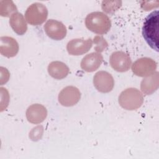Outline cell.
Listing matches in <instances>:
<instances>
[{"instance_id":"cell-1","label":"cell","mask_w":159,"mask_h":159,"mask_svg":"<svg viewBox=\"0 0 159 159\" xmlns=\"http://www.w3.org/2000/svg\"><path fill=\"white\" fill-rule=\"evenodd\" d=\"M142 35L148 45L158 51V11L151 12L145 19L142 27Z\"/></svg>"},{"instance_id":"cell-2","label":"cell","mask_w":159,"mask_h":159,"mask_svg":"<svg viewBox=\"0 0 159 159\" xmlns=\"http://www.w3.org/2000/svg\"><path fill=\"white\" fill-rule=\"evenodd\" d=\"M85 25L88 29L97 34H106L111 29V22L109 17L102 12H93L87 15Z\"/></svg>"},{"instance_id":"cell-3","label":"cell","mask_w":159,"mask_h":159,"mask_svg":"<svg viewBox=\"0 0 159 159\" xmlns=\"http://www.w3.org/2000/svg\"><path fill=\"white\" fill-rule=\"evenodd\" d=\"M143 102V94L137 88H127L123 91L119 96L120 106L126 110H136L141 107Z\"/></svg>"},{"instance_id":"cell-4","label":"cell","mask_w":159,"mask_h":159,"mask_svg":"<svg viewBox=\"0 0 159 159\" xmlns=\"http://www.w3.org/2000/svg\"><path fill=\"white\" fill-rule=\"evenodd\" d=\"M48 16V10L46 6L40 2L32 4L26 10L25 17L27 22L32 25H39L43 24Z\"/></svg>"},{"instance_id":"cell-5","label":"cell","mask_w":159,"mask_h":159,"mask_svg":"<svg viewBox=\"0 0 159 159\" xmlns=\"http://www.w3.org/2000/svg\"><path fill=\"white\" fill-rule=\"evenodd\" d=\"M157 66V63L153 59L143 57L137 60L134 63L132 70L134 75L138 76L147 77L154 73Z\"/></svg>"},{"instance_id":"cell-6","label":"cell","mask_w":159,"mask_h":159,"mask_svg":"<svg viewBox=\"0 0 159 159\" xmlns=\"http://www.w3.org/2000/svg\"><path fill=\"white\" fill-rule=\"evenodd\" d=\"M93 84L98 91L106 93L113 89L114 80L109 73L105 71H99L93 77Z\"/></svg>"},{"instance_id":"cell-7","label":"cell","mask_w":159,"mask_h":159,"mask_svg":"<svg viewBox=\"0 0 159 159\" xmlns=\"http://www.w3.org/2000/svg\"><path fill=\"white\" fill-rule=\"evenodd\" d=\"M109 62L111 67L118 72L128 71L132 64L129 55L122 51L113 52L111 55Z\"/></svg>"},{"instance_id":"cell-8","label":"cell","mask_w":159,"mask_h":159,"mask_svg":"<svg viewBox=\"0 0 159 159\" xmlns=\"http://www.w3.org/2000/svg\"><path fill=\"white\" fill-rule=\"evenodd\" d=\"M81 93L79 89L73 86L64 88L58 94V101L63 106L70 107L75 105L80 99Z\"/></svg>"},{"instance_id":"cell-9","label":"cell","mask_w":159,"mask_h":159,"mask_svg":"<svg viewBox=\"0 0 159 159\" xmlns=\"http://www.w3.org/2000/svg\"><path fill=\"white\" fill-rule=\"evenodd\" d=\"M46 34L52 39L60 40L66 35V28L61 22L54 19H49L44 25Z\"/></svg>"},{"instance_id":"cell-10","label":"cell","mask_w":159,"mask_h":159,"mask_svg":"<svg viewBox=\"0 0 159 159\" xmlns=\"http://www.w3.org/2000/svg\"><path fill=\"white\" fill-rule=\"evenodd\" d=\"M93 45L91 39L84 40L75 39L69 41L66 45V50L70 55H81L88 52Z\"/></svg>"},{"instance_id":"cell-11","label":"cell","mask_w":159,"mask_h":159,"mask_svg":"<svg viewBox=\"0 0 159 159\" xmlns=\"http://www.w3.org/2000/svg\"><path fill=\"white\" fill-rule=\"evenodd\" d=\"M25 115L29 122L37 124L42 122L45 119L47 116V111L43 105L34 104L27 108Z\"/></svg>"},{"instance_id":"cell-12","label":"cell","mask_w":159,"mask_h":159,"mask_svg":"<svg viewBox=\"0 0 159 159\" xmlns=\"http://www.w3.org/2000/svg\"><path fill=\"white\" fill-rule=\"evenodd\" d=\"M103 61L102 55L98 52L86 55L81 60V68L86 72H93L98 69Z\"/></svg>"},{"instance_id":"cell-13","label":"cell","mask_w":159,"mask_h":159,"mask_svg":"<svg viewBox=\"0 0 159 159\" xmlns=\"http://www.w3.org/2000/svg\"><path fill=\"white\" fill-rule=\"evenodd\" d=\"M0 52L7 58L13 57L19 52V44L12 37L4 36L0 38Z\"/></svg>"},{"instance_id":"cell-14","label":"cell","mask_w":159,"mask_h":159,"mask_svg":"<svg viewBox=\"0 0 159 159\" xmlns=\"http://www.w3.org/2000/svg\"><path fill=\"white\" fill-rule=\"evenodd\" d=\"M159 75L158 72H154L150 76H147L141 82L140 88L143 93L146 95H150L153 93L158 88Z\"/></svg>"},{"instance_id":"cell-15","label":"cell","mask_w":159,"mask_h":159,"mask_svg":"<svg viewBox=\"0 0 159 159\" xmlns=\"http://www.w3.org/2000/svg\"><path fill=\"white\" fill-rule=\"evenodd\" d=\"M69 71V68L61 61H52L48 66V74L52 78L57 80H61L65 78L68 75Z\"/></svg>"},{"instance_id":"cell-16","label":"cell","mask_w":159,"mask_h":159,"mask_svg":"<svg viewBox=\"0 0 159 159\" xmlns=\"http://www.w3.org/2000/svg\"><path fill=\"white\" fill-rule=\"evenodd\" d=\"M9 24L12 30L19 35L24 34L27 30V25L23 15L18 12L11 15Z\"/></svg>"},{"instance_id":"cell-17","label":"cell","mask_w":159,"mask_h":159,"mask_svg":"<svg viewBox=\"0 0 159 159\" xmlns=\"http://www.w3.org/2000/svg\"><path fill=\"white\" fill-rule=\"evenodd\" d=\"M17 11L16 5L12 1L2 0L0 1V14L3 17H8L12 12Z\"/></svg>"},{"instance_id":"cell-18","label":"cell","mask_w":159,"mask_h":159,"mask_svg":"<svg viewBox=\"0 0 159 159\" xmlns=\"http://www.w3.org/2000/svg\"><path fill=\"white\" fill-rule=\"evenodd\" d=\"M122 1H103L102 2V9L107 14H113L117 11L121 6Z\"/></svg>"},{"instance_id":"cell-19","label":"cell","mask_w":159,"mask_h":159,"mask_svg":"<svg viewBox=\"0 0 159 159\" xmlns=\"http://www.w3.org/2000/svg\"><path fill=\"white\" fill-rule=\"evenodd\" d=\"M93 42L96 45V46L94 48V50L96 51V52L98 53L104 51L108 46L107 42L102 36L97 35L94 37L93 39Z\"/></svg>"},{"instance_id":"cell-20","label":"cell","mask_w":159,"mask_h":159,"mask_svg":"<svg viewBox=\"0 0 159 159\" xmlns=\"http://www.w3.org/2000/svg\"><path fill=\"white\" fill-rule=\"evenodd\" d=\"M43 132V128L42 125L37 126L34 128L29 133V137L34 141H37L41 139Z\"/></svg>"}]
</instances>
